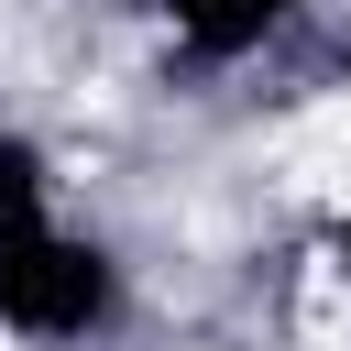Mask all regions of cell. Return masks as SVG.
Listing matches in <instances>:
<instances>
[{"label": "cell", "instance_id": "1", "mask_svg": "<svg viewBox=\"0 0 351 351\" xmlns=\"http://www.w3.org/2000/svg\"><path fill=\"white\" fill-rule=\"evenodd\" d=\"M132 318V263L88 230L55 186V154L0 121V340L22 351H99Z\"/></svg>", "mask_w": 351, "mask_h": 351}, {"label": "cell", "instance_id": "2", "mask_svg": "<svg viewBox=\"0 0 351 351\" xmlns=\"http://www.w3.org/2000/svg\"><path fill=\"white\" fill-rule=\"evenodd\" d=\"M143 11H154V33H165V66H186V77H230V66L274 55L318 0H143Z\"/></svg>", "mask_w": 351, "mask_h": 351}, {"label": "cell", "instance_id": "3", "mask_svg": "<svg viewBox=\"0 0 351 351\" xmlns=\"http://www.w3.org/2000/svg\"><path fill=\"white\" fill-rule=\"evenodd\" d=\"M318 263H329V285L351 296V208H329V219H318Z\"/></svg>", "mask_w": 351, "mask_h": 351}]
</instances>
